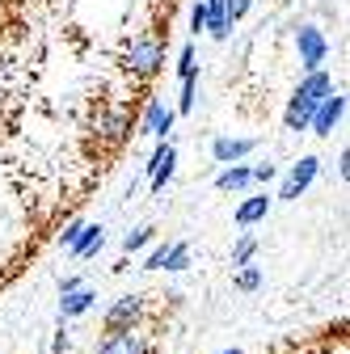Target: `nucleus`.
I'll return each mask as SVG.
<instances>
[{
  "instance_id": "obj_1",
  "label": "nucleus",
  "mask_w": 350,
  "mask_h": 354,
  "mask_svg": "<svg viewBox=\"0 0 350 354\" xmlns=\"http://www.w3.org/2000/svg\"><path fill=\"white\" fill-rule=\"evenodd\" d=\"M333 88V80L325 76V72H308L300 80V88L291 93V102H287V114H283V127L287 131H308V122H313V110L321 106V97Z\"/></svg>"
},
{
  "instance_id": "obj_2",
  "label": "nucleus",
  "mask_w": 350,
  "mask_h": 354,
  "mask_svg": "<svg viewBox=\"0 0 350 354\" xmlns=\"http://www.w3.org/2000/svg\"><path fill=\"white\" fill-rule=\"evenodd\" d=\"M98 354H156V342L144 337L140 329H106Z\"/></svg>"
},
{
  "instance_id": "obj_3",
  "label": "nucleus",
  "mask_w": 350,
  "mask_h": 354,
  "mask_svg": "<svg viewBox=\"0 0 350 354\" xmlns=\"http://www.w3.org/2000/svg\"><path fill=\"white\" fill-rule=\"evenodd\" d=\"M144 313H148V304H144L140 295H122L118 304H110V308H106L102 329H140Z\"/></svg>"
},
{
  "instance_id": "obj_4",
  "label": "nucleus",
  "mask_w": 350,
  "mask_h": 354,
  "mask_svg": "<svg viewBox=\"0 0 350 354\" xmlns=\"http://www.w3.org/2000/svg\"><path fill=\"white\" fill-rule=\"evenodd\" d=\"M317 169H321V160L317 156H300L295 165H291V173H287V182H283V190H279V198L283 203H291V198H300L304 190L313 186V177H317Z\"/></svg>"
},
{
  "instance_id": "obj_5",
  "label": "nucleus",
  "mask_w": 350,
  "mask_h": 354,
  "mask_svg": "<svg viewBox=\"0 0 350 354\" xmlns=\"http://www.w3.org/2000/svg\"><path fill=\"white\" fill-rule=\"evenodd\" d=\"M173 165H178V152H173V144L169 140H160L156 144V152L148 156V173H152V194H160L165 190V182H169V177H173Z\"/></svg>"
},
{
  "instance_id": "obj_6",
  "label": "nucleus",
  "mask_w": 350,
  "mask_h": 354,
  "mask_svg": "<svg viewBox=\"0 0 350 354\" xmlns=\"http://www.w3.org/2000/svg\"><path fill=\"white\" fill-rule=\"evenodd\" d=\"M325 38H321V30H313V26H304L300 30V68L304 72H321V64H325Z\"/></svg>"
},
{
  "instance_id": "obj_7",
  "label": "nucleus",
  "mask_w": 350,
  "mask_h": 354,
  "mask_svg": "<svg viewBox=\"0 0 350 354\" xmlns=\"http://www.w3.org/2000/svg\"><path fill=\"white\" fill-rule=\"evenodd\" d=\"M342 110H346V97L338 93V88H329V93L321 97V106L313 110V131H317V136H329V131L338 127V118H342Z\"/></svg>"
},
{
  "instance_id": "obj_8",
  "label": "nucleus",
  "mask_w": 350,
  "mask_h": 354,
  "mask_svg": "<svg viewBox=\"0 0 350 354\" xmlns=\"http://www.w3.org/2000/svg\"><path fill=\"white\" fill-rule=\"evenodd\" d=\"M144 131H148V136L160 144L165 136H169V131H173V110L160 102V97H152L148 106H144Z\"/></svg>"
},
{
  "instance_id": "obj_9",
  "label": "nucleus",
  "mask_w": 350,
  "mask_h": 354,
  "mask_svg": "<svg viewBox=\"0 0 350 354\" xmlns=\"http://www.w3.org/2000/svg\"><path fill=\"white\" fill-rule=\"evenodd\" d=\"M98 304V291L93 287H76L68 295H59V321H72V317H84L89 308Z\"/></svg>"
},
{
  "instance_id": "obj_10",
  "label": "nucleus",
  "mask_w": 350,
  "mask_h": 354,
  "mask_svg": "<svg viewBox=\"0 0 350 354\" xmlns=\"http://www.w3.org/2000/svg\"><path fill=\"white\" fill-rule=\"evenodd\" d=\"M257 148V140H228V136H220L211 144V156L220 160V165H232V160H241V156H249Z\"/></svg>"
},
{
  "instance_id": "obj_11",
  "label": "nucleus",
  "mask_w": 350,
  "mask_h": 354,
  "mask_svg": "<svg viewBox=\"0 0 350 354\" xmlns=\"http://www.w3.org/2000/svg\"><path fill=\"white\" fill-rule=\"evenodd\" d=\"M203 30H211V38H228V13H224V0H203Z\"/></svg>"
},
{
  "instance_id": "obj_12",
  "label": "nucleus",
  "mask_w": 350,
  "mask_h": 354,
  "mask_svg": "<svg viewBox=\"0 0 350 354\" xmlns=\"http://www.w3.org/2000/svg\"><path fill=\"white\" fill-rule=\"evenodd\" d=\"M102 245H106V228H102V224H84L80 241L72 245V257H76V261H84V257H93Z\"/></svg>"
},
{
  "instance_id": "obj_13",
  "label": "nucleus",
  "mask_w": 350,
  "mask_h": 354,
  "mask_svg": "<svg viewBox=\"0 0 350 354\" xmlns=\"http://www.w3.org/2000/svg\"><path fill=\"white\" fill-rule=\"evenodd\" d=\"M266 215H270V194H253V198H245L237 207V224L249 228V224H257V219H266Z\"/></svg>"
},
{
  "instance_id": "obj_14",
  "label": "nucleus",
  "mask_w": 350,
  "mask_h": 354,
  "mask_svg": "<svg viewBox=\"0 0 350 354\" xmlns=\"http://www.w3.org/2000/svg\"><path fill=\"white\" fill-rule=\"evenodd\" d=\"M215 186H220V190H245V186H253V177H249L245 165H228L220 177H215Z\"/></svg>"
},
{
  "instance_id": "obj_15",
  "label": "nucleus",
  "mask_w": 350,
  "mask_h": 354,
  "mask_svg": "<svg viewBox=\"0 0 350 354\" xmlns=\"http://www.w3.org/2000/svg\"><path fill=\"white\" fill-rule=\"evenodd\" d=\"M186 266H190V245H169V253H165V261H160V270L182 274Z\"/></svg>"
},
{
  "instance_id": "obj_16",
  "label": "nucleus",
  "mask_w": 350,
  "mask_h": 354,
  "mask_svg": "<svg viewBox=\"0 0 350 354\" xmlns=\"http://www.w3.org/2000/svg\"><path fill=\"white\" fill-rule=\"evenodd\" d=\"M152 236H156V228H152V224H144V228H136V232H127V236H122V253H127V257H131V253H140Z\"/></svg>"
},
{
  "instance_id": "obj_17",
  "label": "nucleus",
  "mask_w": 350,
  "mask_h": 354,
  "mask_svg": "<svg viewBox=\"0 0 350 354\" xmlns=\"http://www.w3.org/2000/svg\"><path fill=\"white\" fill-rule=\"evenodd\" d=\"M194 93H199V76H186V80H182V102H178V114H190V110H194Z\"/></svg>"
},
{
  "instance_id": "obj_18",
  "label": "nucleus",
  "mask_w": 350,
  "mask_h": 354,
  "mask_svg": "<svg viewBox=\"0 0 350 354\" xmlns=\"http://www.w3.org/2000/svg\"><path fill=\"white\" fill-rule=\"evenodd\" d=\"M80 232H84V219H80V215H72L68 224L59 228V245H68V249H72V245L80 241Z\"/></svg>"
},
{
  "instance_id": "obj_19",
  "label": "nucleus",
  "mask_w": 350,
  "mask_h": 354,
  "mask_svg": "<svg viewBox=\"0 0 350 354\" xmlns=\"http://www.w3.org/2000/svg\"><path fill=\"white\" fill-rule=\"evenodd\" d=\"M178 76H182V80H186V76H199V64H194V42H186L182 55H178Z\"/></svg>"
},
{
  "instance_id": "obj_20",
  "label": "nucleus",
  "mask_w": 350,
  "mask_h": 354,
  "mask_svg": "<svg viewBox=\"0 0 350 354\" xmlns=\"http://www.w3.org/2000/svg\"><path fill=\"white\" fill-rule=\"evenodd\" d=\"M241 291H257L261 287V270H253V266H245V270H237V279H232Z\"/></svg>"
},
{
  "instance_id": "obj_21",
  "label": "nucleus",
  "mask_w": 350,
  "mask_h": 354,
  "mask_svg": "<svg viewBox=\"0 0 350 354\" xmlns=\"http://www.w3.org/2000/svg\"><path fill=\"white\" fill-rule=\"evenodd\" d=\"M253 249H257V241H253V236H241V241H237V249H232V266H249Z\"/></svg>"
},
{
  "instance_id": "obj_22",
  "label": "nucleus",
  "mask_w": 350,
  "mask_h": 354,
  "mask_svg": "<svg viewBox=\"0 0 350 354\" xmlns=\"http://www.w3.org/2000/svg\"><path fill=\"white\" fill-rule=\"evenodd\" d=\"M249 177H253V182H261V186H266V182H275V177H279V165L261 160V165H253V169H249Z\"/></svg>"
},
{
  "instance_id": "obj_23",
  "label": "nucleus",
  "mask_w": 350,
  "mask_h": 354,
  "mask_svg": "<svg viewBox=\"0 0 350 354\" xmlns=\"http://www.w3.org/2000/svg\"><path fill=\"white\" fill-rule=\"evenodd\" d=\"M190 30H194V34L203 30V5H194V9H190Z\"/></svg>"
},
{
  "instance_id": "obj_24",
  "label": "nucleus",
  "mask_w": 350,
  "mask_h": 354,
  "mask_svg": "<svg viewBox=\"0 0 350 354\" xmlns=\"http://www.w3.org/2000/svg\"><path fill=\"white\" fill-rule=\"evenodd\" d=\"M51 350H55V354H64V350H68V333H64V329L55 333V342H51Z\"/></svg>"
},
{
  "instance_id": "obj_25",
  "label": "nucleus",
  "mask_w": 350,
  "mask_h": 354,
  "mask_svg": "<svg viewBox=\"0 0 350 354\" xmlns=\"http://www.w3.org/2000/svg\"><path fill=\"white\" fill-rule=\"evenodd\" d=\"M224 354H241V350H237V346H232V350H224Z\"/></svg>"
}]
</instances>
